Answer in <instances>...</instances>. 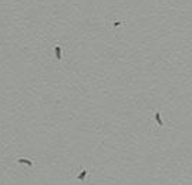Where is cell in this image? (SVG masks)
Masks as SVG:
<instances>
[{"label":"cell","mask_w":192,"mask_h":185,"mask_svg":"<svg viewBox=\"0 0 192 185\" xmlns=\"http://www.w3.org/2000/svg\"><path fill=\"white\" fill-rule=\"evenodd\" d=\"M54 51H56V58L60 60V58H61V47H60V46H56Z\"/></svg>","instance_id":"6da1fadb"},{"label":"cell","mask_w":192,"mask_h":185,"mask_svg":"<svg viewBox=\"0 0 192 185\" xmlns=\"http://www.w3.org/2000/svg\"><path fill=\"white\" fill-rule=\"evenodd\" d=\"M155 120H156V123H158V125H160V127H162V125H164V124H162V120H161L160 111H156V113H155Z\"/></svg>","instance_id":"7a4b0ae2"},{"label":"cell","mask_w":192,"mask_h":185,"mask_svg":"<svg viewBox=\"0 0 192 185\" xmlns=\"http://www.w3.org/2000/svg\"><path fill=\"white\" fill-rule=\"evenodd\" d=\"M85 175H87V170H83L81 171L80 175H77V178L80 179V181H84V178H85Z\"/></svg>","instance_id":"3957f363"},{"label":"cell","mask_w":192,"mask_h":185,"mask_svg":"<svg viewBox=\"0 0 192 185\" xmlns=\"http://www.w3.org/2000/svg\"><path fill=\"white\" fill-rule=\"evenodd\" d=\"M19 162H23V164H27V165H33V161L27 160V158H20L19 160Z\"/></svg>","instance_id":"277c9868"},{"label":"cell","mask_w":192,"mask_h":185,"mask_svg":"<svg viewBox=\"0 0 192 185\" xmlns=\"http://www.w3.org/2000/svg\"><path fill=\"white\" fill-rule=\"evenodd\" d=\"M120 24H123V22H115L114 23V26H120Z\"/></svg>","instance_id":"5b68a950"}]
</instances>
